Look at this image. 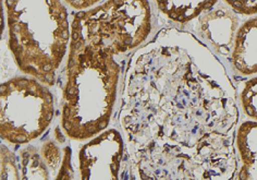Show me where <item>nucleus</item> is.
Wrapping results in <instances>:
<instances>
[{
    "label": "nucleus",
    "mask_w": 257,
    "mask_h": 180,
    "mask_svg": "<svg viewBox=\"0 0 257 180\" xmlns=\"http://www.w3.org/2000/svg\"><path fill=\"white\" fill-rule=\"evenodd\" d=\"M231 63L242 75L257 74V15L237 29L231 49Z\"/></svg>",
    "instance_id": "nucleus-8"
},
{
    "label": "nucleus",
    "mask_w": 257,
    "mask_h": 180,
    "mask_svg": "<svg viewBox=\"0 0 257 180\" xmlns=\"http://www.w3.org/2000/svg\"><path fill=\"white\" fill-rule=\"evenodd\" d=\"M41 155L48 167L50 175L55 176L56 179L62 163L63 151L60 150V147L53 140H48L41 147Z\"/></svg>",
    "instance_id": "nucleus-13"
},
{
    "label": "nucleus",
    "mask_w": 257,
    "mask_h": 180,
    "mask_svg": "<svg viewBox=\"0 0 257 180\" xmlns=\"http://www.w3.org/2000/svg\"><path fill=\"white\" fill-rule=\"evenodd\" d=\"M8 46L18 68L53 86L69 50L71 24L61 0H5Z\"/></svg>",
    "instance_id": "nucleus-3"
},
{
    "label": "nucleus",
    "mask_w": 257,
    "mask_h": 180,
    "mask_svg": "<svg viewBox=\"0 0 257 180\" xmlns=\"http://www.w3.org/2000/svg\"><path fill=\"white\" fill-rule=\"evenodd\" d=\"M157 9L169 21L185 24L213 9L218 0H154Z\"/></svg>",
    "instance_id": "nucleus-10"
},
{
    "label": "nucleus",
    "mask_w": 257,
    "mask_h": 180,
    "mask_svg": "<svg viewBox=\"0 0 257 180\" xmlns=\"http://www.w3.org/2000/svg\"><path fill=\"white\" fill-rule=\"evenodd\" d=\"M194 30L207 46L217 55L228 56L233 46L234 36L239 29L237 14L229 6H218L198 17Z\"/></svg>",
    "instance_id": "nucleus-7"
},
{
    "label": "nucleus",
    "mask_w": 257,
    "mask_h": 180,
    "mask_svg": "<svg viewBox=\"0 0 257 180\" xmlns=\"http://www.w3.org/2000/svg\"><path fill=\"white\" fill-rule=\"evenodd\" d=\"M240 101L245 115L257 121V75L243 83Z\"/></svg>",
    "instance_id": "nucleus-12"
},
{
    "label": "nucleus",
    "mask_w": 257,
    "mask_h": 180,
    "mask_svg": "<svg viewBox=\"0 0 257 180\" xmlns=\"http://www.w3.org/2000/svg\"><path fill=\"white\" fill-rule=\"evenodd\" d=\"M72 22L85 36L121 56L147 41L153 12L149 0H107L94 9L76 12Z\"/></svg>",
    "instance_id": "nucleus-4"
},
{
    "label": "nucleus",
    "mask_w": 257,
    "mask_h": 180,
    "mask_svg": "<svg viewBox=\"0 0 257 180\" xmlns=\"http://www.w3.org/2000/svg\"><path fill=\"white\" fill-rule=\"evenodd\" d=\"M235 147L241 167L234 178L257 180V121H244L236 128Z\"/></svg>",
    "instance_id": "nucleus-9"
},
{
    "label": "nucleus",
    "mask_w": 257,
    "mask_h": 180,
    "mask_svg": "<svg viewBox=\"0 0 257 180\" xmlns=\"http://www.w3.org/2000/svg\"><path fill=\"white\" fill-rule=\"evenodd\" d=\"M229 7L237 15L241 16H256L257 0H224Z\"/></svg>",
    "instance_id": "nucleus-15"
},
{
    "label": "nucleus",
    "mask_w": 257,
    "mask_h": 180,
    "mask_svg": "<svg viewBox=\"0 0 257 180\" xmlns=\"http://www.w3.org/2000/svg\"><path fill=\"white\" fill-rule=\"evenodd\" d=\"M237 121L227 69L195 34L164 29L128 59L119 124L130 178L233 179Z\"/></svg>",
    "instance_id": "nucleus-1"
},
{
    "label": "nucleus",
    "mask_w": 257,
    "mask_h": 180,
    "mask_svg": "<svg viewBox=\"0 0 257 180\" xmlns=\"http://www.w3.org/2000/svg\"><path fill=\"white\" fill-rule=\"evenodd\" d=\"M117 56L71 22L61 112V127L70 139H92L110 124L122 71Z\"/></svg>",
    "instance_id": "nucleus-2"
},
{
    "label": "nucleus",
    "mask_w": 257,
    "mask_h": 180,
    "mask_svg": "<svg viewBox=\"0 0 257 180\" xmlns=\"http://www.w3.org/2000/svg\"><path fill=\"white\" fill-rule=\"evenodd\" d=\"M18 160L14 153L7 146L2 144V180L5 179H21Z\"/></svg>",
    "instance_id": "nucleus-14"
},
{
    "label": "nucleus",
    "mask_w": 257,
    "mask_h": 180,
    "mask_svg": "<svg viewBox=\"0 0 257 180\" xmlns=\"http://www.w3.org/2000/svg\"><path fill=\"white\" fill-rule=\"evenodd\" d=\"M54 115L53 94L33 76H16L0 85V136L6 142L20 145L40 138Z\"/></svg>",
    "instance_id": "nucleus-5"
},
{
    "label": "nucleus",
    "mask_w": 257,
    "mask_h": 180,
    "mask_svg": "<svg viewBox=\"0 0 257 180\" xmlns=\"http://www.w3.org/2000/svg\"><path fill=\"white\" fill-rule=\"evenodd\" d=\"M55 136H56V139H57V141L59 143H63L64 141H66V137L63 136L62 132L60 131V129L58 127L56 128V130H55Z\"/></svg>",
    "instance_id": "nucleus-18"
},
{
    "label": "nucleus",
    "mask_w": 257,
    "mask_h": 180,
    "mask_svg": "<svg viewBox=\"0 0 257 180\" xmlns=\"http://www.w3.org/2000/svg\"><path fill=\"white\" fill-rule=\"evenodd\" d=\"M70 7L76 10H85L94 5L99 3L100 0H64Z\"/></svg>",
    "instance_id": "nucleus-17"
},
{
    "label": "nucleus",
    "mask_w": 257,
    "mask_h": 180,
    "mask_svg": "<svg viewBox=\"0 0 257 180\" xmlns=\"http://www.w3.org/2000/svg\"><path fill=\"white\" fill-rule=\"evenodd\" d=\"M63 151V158L62 163L59 168V171L57 173L56 180H66V179H73L74 178V170L71 164V149L69 146H66L62 149Z\"/></svg>",
    "instance_id": "nucleus-16"
},
{
    "label": "nucleus",
    "mask_w": 257,
    "mask_h": 180,
    "mask_svg": "<svg viewBox=\"0 0 257 180\" xmlns=\"http://www.w3.org/2000/svg\"><path fill=\"white\" fill-rule=\"evenodd\" d=\"M19 159L21 179L47 180L51 178L48 167L41 155V151H38L36 147H24L19 153Z\"/></svg>",
    "instance_id": "nucleus-11"
},
{
    "label": "nucleus",
    "mask_w": 257,
    "mask_h": 180,
    "mask_svg": "<svg viewBox=\"0 0 257 180\" xmlns=\"http://www.w3.org/2000/svg\"><path fill=\"white\" fill-rule=\"evenodd\" d=\"M125 144L117 129L98 133L79 152L80 178L83 180L120 179Z\"/></svg>",
    "instance_id": "nucleus-6"
}]
</instances>
